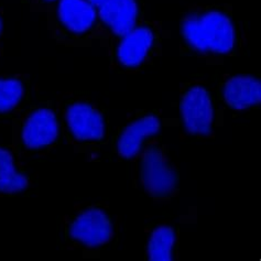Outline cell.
<instances>
[{
	"label": "cell",
	"mask_w": 261,
	"mask_h": 261,
	"mask_svg": "<svg viewBox=\"0 0 261 261\" xmlns=\"http://www.w3.org/2000/svg\"><path fill=\"white\" fill-rule=\"evenodd\" d=\"M244 37L231 4L191 5L180 19L181 57L206 61L236 57Z\"/></svg>",
	"instance_id": "1"
},
{
	"label": "cell",
	"mask_w": 261,
	"mask_h": 261,
	"mask_svg": "<svg viewBox=\"0 0 261 261\" xmlns=\"http://www.w3.org/2000/svg\"><path fill=\"white\" fill-rule=\"evenodd\" d=\"M10 120V146L21 160L50 153L64 142L54 97L33 92L28 102Z\"/></svg>",
	"instance_id": "2"
},
{
	"label": "cell",
	"mask_w": 261,
	"mask_h": 261,
	"mask_svg": "<svg viewBox=\"0 0 261 261\" xmlns=\"http://www.w3.org/2000/svg\"><path fill=\"white\" fill-rule=\"evenodd\" d=\"M63 140L76 152L96 156L109 141L106 109L87 94L60 93L56 97Z\"/></svg>",
	"instance_id": "3"
},
{
	"label": "cell",
	"mask_w": 261,
	"mask_h": 261,
	"mask_svg": "<svg viewBox=\"0 0 261 261\" xmlns=\"http://www.w3.org/2000/svg\"><path fill=\"white\" fill-rule=\"evenodd\" d=\"M117 237L116 217L104 203L80 204L60 218L57 239L60 248L99 253Z\"/></svg>",
	"instance_id": "4"
},
{
	"label": "cell",
	"mask_w": 261,
	"mask_h": 261,
	"mask_svg": "<svg viewBox=\"0 0 261 261\" xmlns=\"http://www.w3.org/2000/svg\"><path fill=\"white\" fill-rule=\"evenodd\" d=\"M164 30L156 20L145 18L134 29L106 44L109 67L118 73H138L162 53Z\"/></svg>",
	"instance_id": "5"
},
{
	"label": "cell",
	"mask_w": 261,
	"mask_h": 261,
	"mask_svg": "<svg viewBox=\"0 0 261 261\" xmlns=\"http://www.w3.org/2000/svg\"><path fill=\"white\" fill-rule=\"evenodd\" d=\"M46 15L51 36L58 44L84 47L96 40L97 9L89 0H58Z\"/></svg>",
	"instance_id": "6"
},
{
	"label": "cell",
	"mask_w": 261,
	"mask_h": 261,
	"mask_svg": "<svg viewBox=\"0 0 261 261\" xmlns=\"http://www.w3.org/2000/svg\"><path fill=\"white\" fill-rule=\"evenodd\" d=\"M137 176L145 193L156 203H167L180 194V170L158 135L137 156Z\"/></svg>",
	"instance_id": "7"
},
{
	"label": "cell",
	"mask_w": 261,
	"mask_h": 261,
	"mask_svg": "<svg viewBox=\"0 0 261 261\" xmlns=\"http://www.w3.org/2000/svg\"><path fill=\"white\" fill-rule=\"evenodd\" d=\"M218 102L204 81L194 79L180 86V115L185 132L195 139L208 138L214 133Z\"/></svg>",
	"instance_id": "8"
},
{
	"label": "cell",
	"mask_w": 261,
	"mask_h": 261,
	"mask_svg": "<svg viewBox=\"0 0 261 261\" xmlns=\"http://www.w3.org/2000/svg\"><path fill=\"white\" fill-rule=\"evenodd\" d=\"M163 127L160 109H139L129 115L125 125L111 133V153L119 161L136 160L148 142L159 135Z\"/></svg>",
	"instance_id": "9"
},
{
	"label": "cell",
	"mask_w": 261,
	"mask_h": 261,
	"mask_svg": "<svg viewBox=\"0 0 261 261\" xmlns=\"http://www.w3.org/2000/svg\"><path fill=\"white\" fill-rule=\"evenodd\" d=\"M98 27L96 40L107 44L122 37L145 19L143 0H105L96 6Z\"/></svg>",
	"instance_id": "10"
},
{
	"label": "cell",
	"mask_w": 261,
	"mask_h": 261,
	"mask_svg": "<svg viewBox=\"0 0 261 261\" xmlns=\"http://www.w3.org/2000/svg\"><path fill=\"white\" fill-rule=\"evenodd\" d=\"M218 104L233 112H248L261 104V81L255 75L224 74L216 79Z\"/></svg>",
	"instance_id": "11"
},
{
	"label": "cell",
	"mask_w": 261,
	"mask_h": 261,
	"mask_svg": "<svg viewBox=\"0 0 261 261\" xmlns=\"http://www.w3.org/2000/svg\"><path fill=\"white\" fill-rule=\"evenodd\" d=\"M36 187L33 176L10 145H0V197H17Z\"/></svg>",
	"instance_id": "12"
},
{
	"label": "cell",
	"mask_w": 261,
	"mask_h": 261,
	"mask_svg": "<svg viewBox=\"0 0 261 261\" xmlns=\"http://www.w3.org/2000/svg\"><path fill=\"white\" fill-rule=\"evenodd\" d=\"M180 229L167 222H154L147 227L146 260L174 261L178 256Z\"/></svg>",
	"instance_id": "13"
},
{
	"label": "cell",
	"mask_w": 261,
	"mask_h": 261,
	"mask_svg": "<svg viewBox=\"0 0 261 261\" xmlns=\"http://www.w3.org/2000/svg\"><path fill=\"white\" fill-rule=\"evenodd\" d=\"M33 92L28 74H0V119H11Z\"/></svg>",
	"instance_id": "14"
},
{
	"label": "cell",
	"mask_w": 261,
	"mask_h": 261,
	"mask_svg": "<svg viewBox=\"0 0 261 261\" xmlns=\"http://www.w3.org/2000/svg\"><path fill=\"white\" fill-rule=\"evenodd\" d=\"M23 4H27L32 11L46 12L52 5L56 4L58 0H21Z\"/></svg>",
	"instance_id": "15"
},
{
	"label": "cell",
	"mask_w": 261,
	"mask_h": 261,
	"mask_svg": "<svg viewBox=\"0 0 261 261\" xmlns=\"http://www.w3.org/2000/svg\"><path fill=\"white\" fill-rule=\"evenodd\" d=\"M4 7L0 5V57L4 56V45H3V39H4Z\"/></svg>",
	"instance_id": "16"
},
{
	"label": "cell",
	"mask_w": 261,
	"mask_h": 261,
	"mask_svg": "<svg viewBox=\"0 0 261 261\" xmlns=\"http://www.w3.org/2000/svg\"><path fill=\"white\" fill-rule=\"evenodd\" d=\"M89 2H92L95 6H97V5L101 4L102 2H105V0H89Z\"/></svg>",
	"instance_id": "17"
}]
</instances>
